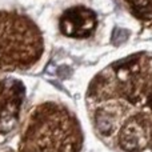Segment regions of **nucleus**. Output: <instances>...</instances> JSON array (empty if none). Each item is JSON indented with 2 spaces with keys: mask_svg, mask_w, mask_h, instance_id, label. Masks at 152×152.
<instances>
[{
  "mask_svg": "<svg viewBox=\"0 0 152 152\" xmlns=\"http://www.w3.org/2000/svg\"><path fill=\"white\" fill-rule=\"evenodd\" d=\"M86 105L96 136L116 152H152V51L128 55L92 77Z\"/></svg>",
  "mask_w": 152,
  "mask_h": 152,
  "instance_id": "1",
  "label": "nucleus"
},
{
  "mask_svg": "<svg viewBox=\"0 0 152 152\" xmlns=\"http://www.w3.org/2000/svg\"><path fill=\"white\" fill-rule=\"evenodd\" d=\"M83 142V129L74 111L48 100L28 112L18 152H80Z\"/></svg>",
  "mask_w": 152,
  "mask_h": 152,
  "instance_id": "2",
  "label": "nucleus"
},
{
  "mask_svg": "<svg viewBox=\"0 0 152 152\" xmlns=\"http://www.w3.org/2000/svg\"><path fill=\"white\" fill-rule=\"evenodd\" d=\"M45 50L42 29L19 11H0V72H26L40 63Z\"/></svg>",
  "mask_w": 152,
  "mask_h": 152,
  "instance_id": "3",
  "label": "nucleus"
},
{
  "mask_svg": "<svg viewBox=\"0 0 152 152\" xmlns=\"http://www.w3.org/2000/svg\"><path fill=\"white\" fill-rule=\"evenodd\" d=\"M27 88L23 81L0 72V144L12 139L21 121Z\"/></svg>",
  "mask_w": 152,
  "mask_h": 152,
  "instance_id": "4",
  "label": "nucleus"
},
{
  "mask_svg": "<svg viewBox=\"0 0 152 152\" xmlns=\"http://www.w3.org/2000/svg\"><path fill=\"white\" fill-rule=\"evenodd\" d=\"M97 15L84 5H75L66 10L59 18V31L69 39H89L97 28Z\"/></svg>",
  "mask_w": 152,
  "mask_h": 152,
  "instance_id": "5",
  "label": "nucleus"
},
{
  "mask_svg": "<svg viewBox=\"0 0 152 152\" xmlns=\"http://www.w3.org/2000/svg\"><path fill=\"white\" fill-rule=\"evenodd\" d=\"M119 1L143 27L152 31V0H119Z\"/></svg>",
  "mask_w": 152,
  "mask_h": 152,
  "instance_id": "6",
  "label": "nucleus"
},
{
  "mask_svg": "<svg viewBox=\"0 0 152 152\" xmlns=\"http://www.w3.org/2000/svg\"><path fill=\"white\" fill-rule=\"evenodd\" d=\"M0 152H15V150H12L10 147H3V148H0Z\"/></svg>",
  "mask_w": 152,
  "mask_h": 152,
  "instance_id": "7",
  "label": "nucleus"
}]
</instances>
